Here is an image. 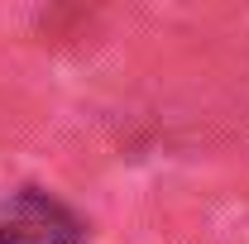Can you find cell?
Masks as SVG:
<instances>
[{"label": "cell", "instance_id": "obj_1", "mask_svg": "<svg viewBox=\"0 0 249 244\" xmlns=\"http://www.w3.org/2000/svg\"><path fill=\"white\" fill-rule=\"evenodd\" d=\"M87 225L43 192H15L0 201V244H82Z\"/></svg>", "mask_w": 249, "mask_h": 244}]
</instances>
